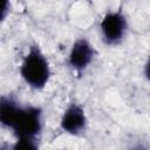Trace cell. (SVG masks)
Returning <instances> with one entry per match:
<instances>
[{
  "label": "cell",
  "mask_w": 150,
  "mask_h": 150,
  "mask_svg": "<svg viewBox=\"0 0 150 150\" xmlns=\"http://www.w3.org/2000/svg\"><path fill=\"white\" fill-rule=\"evenodd\" d=\"M0 121L11 128L18 141L14 149H35L38 135L41 131V110L36 107L22 108L9 97H2L0 103Z\"/></svg>",
  "instance_id": "obj_1"
},
{
  "label": "cell",
  "mask_w": 150,
  "mask_h": 150,
  "mask_svg": "<svg viewBox=\"0 0 150 150\" xmlns=\"http://www.w3.org/2000/svg\"><path fill=\"white\" fill-rule=\"evenodd\" d=\"M21 76L33 88H43L50 75L49 64L38 46H32L21 66Z\"/></svg>",
  "instance_id": "obj_2"
},
{
  "label": "cell",
  "mask_w": 150,
  "mask_h": 150,
  "mask_svg": "<svg viewBox=\"0 0 150 150\" xmlns=\"http://www.w3.org/2000/svg\"><path fill=\"white\" fill-rule=\"evenodd\" d=\"M101 30L108 43L120 42L127 30V22L120 12H110L104 15L101 21Z\"/></svg>",
  "instance_id": "obj_3"
},
{
  "label": "cell",
  "mask_w": 150,
  "mask_h": 150,
  "mask_svg": "<svg viewBox=\"0 0 150 150\" xmlns=\"http://www.w3.org/2000/svg\"><path fill=\"white\" fill-rule=\"evenodd\" d=\"M94 57V49L86 39H79L74 42L70 54L69 63L76 70L84 69Z\"/></svg>",
  "instance_id": "obj_4"
},
{
  "label": "cell",
  "mask_w": 150,
  "mask_h": 150,
  "mask_svg": "<svg viewBox=\"0 0 150 150\" xmlns=\"http://www.w3.org/2000/svg\"><path fill=\"white\" fill-rule=\"evenodd\" d=\"M86 125V114L83 109L76 104H70L61 118V128L69 134H77Z\"/></svg>",
  "instance_id": "obj_5"
},
{
  "label": "cell",
  "mask_w": 150,
  "mask_h": 150,
  "mask_svg": "<svg viewBox=\"0 0 150 150\" xmlns=\"http://www.w3.org/2000/svg\"><path fill=\"white\" fill-rule=\"evenodd\" d=\"M8 1H9V0H2V6H1V20H4V19H5L6 13H7V11L9 9Z\"/></svg>",
  "instance_id": "obj_6"
},
{
  "label": "cell",
  "mask_w": 150,
  "mask_h": 150,
  "mask_svg": "<svg viewBox=\"0 0 150 150\" xmlns=\"http://www.w3.org/2000/svg\"><path fill=\"white\" fill-rule=\"evenodd\" d=\"M144 73H145L146 79L150 80V55H149L148 61H146V63H145V70H144Z\"/></svg>",
  "instance_id": "obj_7"
}]
</instances>
